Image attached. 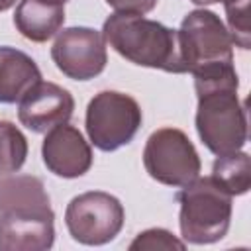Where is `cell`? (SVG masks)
<instances>
[{"mask_svg": "<svg viewBox=\"0 0 251 251\" xmlns=\"http://www.w3.org/2000/svg\"><path fill=\"white\" fill-rule=\"evenodd\" d=\"M237 73L212 78H194L198 96L196 131L216 157L239 151L247 141L245 106L237 96Z\"/></svg>", "mask_w": 251, "mask_h": 251, "instance_id": "cell-1", "label": "cell"}, {"mask_svg": "<svg viewBox=\"0 0 251 251\" xmlns=\"http://www.w3.org/2000/svg\"><path fill=\"white\" fill-rule=\"evenodd\" d=\"M104 41L133 65L175 75L184 73L176 29H171L143 14L114 12L102 27Z\"/></svg>", "mask_w": 251, "mask_h": 251, "instance_id": "cell-2", "label": "cell"}, {"mask_svg": "<svg viewBox=\"0 0 251 251\" xmlns=\"http://www.w3.org/2000/svg\"><path fill=\"white\" fill-rule=\"evenodd\" d=\"M184 73L194 78H212L233 73V41L218 14L192 10L176 31Z\"/></svg>", "mask_w": 251, "mask_h": 251, "instance_id": "cell-3", "label": "cell"}, {"mask_svg": "<svg viewBox=\"0 0 251 251\" xmlns=\"http://www.w3.org/2000/svg\"><path fill=\"white\" fill-rule=\"evenodd\" d=\"M176 194L180 204L178 226L184 243L208 245L220 241L231 222V194L210 176H196L180 186Z\"/></svg>", "mask_w": 251, "mask_h": 251, "instance_id": "cell-4", "label": "cell"}, {"mask_svg": "<svg viewBox=\"0 0 251 251\" xmlns=\"http://www.w3.org/2000/svg\"><path fill=\"white\" fill-rule=\"evenodd\" d=\"M141 108L129 94L116 90L98 92L86 106V133L100 151H116L127 145L141 127Z\"/></svg>", "mask_w": 251, "mask_h": 251, "instance_id": "cell-5", "label": "cell"}, {"mask_svg": "<svg viewBox=\"0 0 251 251\" xmlns=\"http://www.w3.org/2000/svg\"><path fill=\"white\" fill-rule=\"evenodd\" d=\"M147 175L167 186H184L200 176V157L182 129L161 127L153 131L143 149Z\"/></svg>", "mask_w": 251, "mask_h": 251, "instance_id": "cell-6", "label": "cell"}, {"mask_svg": "<svg viewBox=\"0 0 251 251\" xmlns=\"http://www.w3.org/2000/svg\"><path fill=\"white\" fill-rule=\"evenodd\" d=\"M126 220L120 200L102 190H88L75 196L65 210V224L71 237L82 245H104L116 239Z\"/></svg>", "mask_w": 251, "mask_h": 251, "instance_id": "cell-7", "label": "cell"}, {"mask_svg": "<svg viewBox=\"0 0 251 251\" xmlns=\"http://www.w3.org/2000/svg\"><path fill=\"white\" fill-rule=\"evenodd\" d=\"M51 59L57 69L73 80H90L98 76L108 63L104 35L92 27H67L57 33Z\"/></svg>", "mask_w": 251, "mask_h": 251, "instance_id": "cell-8", "label": "cell"}, {"mask_svg": "<svg viewBox=\"0 0 251 251\" xmlns=\"http://www.w3.org/2000/svg\"><path fill=\"white\" fill-rule=\"evenodd\" d=\"M18 120L35 133H47L55 126L67 124L75 110L71 92L55 82L39 80L18 102Z\"/></svg>", "mask_w": 251, "mask_h": 251, "instance_id": "cell-9", "label": "cell"}, {"mask_svg": "<svg viewBox=\"0 0 251 251\" xmlns=\"http://www.w3.org/2000/svg\"><path fill=\"white\" fill-rule=\"evenodd\" d=\"M41 157L45 167L61 178H76L90 171L92 167V149L82 133L69 124L55 126L47 131Z\"/></svg>", "mask_w": 251, "mask_h": 251, "instance_id": "cell-10", "label": "cell"}, {"mask_svg": "<svg viewBox=\"0 0 251 251\" xmlns=\"http://www.w3.org/2000/svg\"><path fill=\"white\" fill-rule=\"evenodd\" d=\"M55 214L0 216V251H47L55 241Z\"/></svg>", "mask_w": 251, "mask_h": 251, "instance_id": "cell-11", "label": "cell"}, {"mask_svg": "<svg viewBox=\"0 0 251 251\" xmlns=\"http://www.w3.org/2000/svg\"><path fill=\"white\" fill-rule=\"evenodd\" d=\"M53 214L43 182L31 175L0 173V216Z\"/></svg>", "mask_w": 251, "mask_h": 251, "instance_id": "cell-12", "label": "cell"}, {"mask_svg": "<svg viewBox=\"0 0 251 251\" xmlns=\"http://www.w3.org/2000/svg\"><path fill=\"white\" fill-rule=\"evenodd\" d=\"M65 24V4L53 0H20L14 12L16 29L29 41L43 43Z\"/></svg>", "mask_w": 251, "mask_h": 251, "instance_id": "cell-13", "label": "cell"}, {"mask_svg": "<svg viewBox=\"0 0 251 251\" xmlns=\"http://www.w3.org/2000/svg\"><path fill=\"white\" fill-rule=\"evenodd\" d=\"M41 80L35 61L20 49L0 47V102L16 104Z\"/></svg>", "mask_w": 251, "mask_h": 251, "instance_id": "cell-14", "label": "cell"}, {"mask_svg": "<svg viewBox=\"0 0 251 251\" xmlns=\"http://www.w3.org/2000/svg\"><path fill=\"white\" fill-rule=\"evenodd\" d=\"M212 176L231 196L245 194L251 188V159L241 149L229 155L216 157L212 165Z\"/></svg>", "mask_w": 251, "mask_h": 251, "instance_id": "cell-15", "label": "cell"}, {"mask_svg": "<svg viewBox=\"0 0 251 251\" xmlns=\"http://www.w3.org/2000/svg\"><path fill=\"white\" fill-rule=\"evenodd\" d=\"M27 157V139L12 124L0 122V173H18Z\"/></svg>", "mask_w": 251, "mask_h": 251, "instance_id": "cell-16", "label": "cell"}, {"mask_svg": "<svg viewBox=\"0 0 251 251\" xmlns=\"http://www.w3.org/2000/svg\"><path fill=\"white\" fill-rule=\"evenodd\" d=\"M224 6H226V16H227V33H229L231 41L241 49H249V45H251L249 0L227 2Z\"/></svg>", "mask_w": 251, "mask_h": 251, "instance_id": "cell-17", "label": "cell"}, {"mask_svg": "<svg viewBox=\"0 0 251 251\" xmlns=\"http://www.w3.org/2000/svg\"><path fill=\"white\" fill-rule=\"evenodd\" d=\"M186 243L178 237H175L171 231L163 229V227H151L141 231L131 243H129V251H155V249H184Z\"/></svg>", "mask_w": 251, "mask_h": 251, "instance_id": "cell-18", "label": "cell"}, {"mask_svg": "<svg viewBox=\"0 0 251 251\" xmlns=\"http://www.w3.org/2000/svg\"><path fill=\"white\" fill-rule=\"evenodd\" d=\"M110 8L116 12H127V14H147L157 6V0H106Z\"/></svg>", "mask_w": 251, "mask_h": 251, "instance_id": "cell-19", "label": "cell"}, {"mask_svg": "<svg viewBox=\"0 0 251 251\" xmlns=\"http://www.w3.org/2000/svg\"><path fill=\"white\" fill-rule=\"evenodd\" d=\"M192 4H198V6H208V4H216V2H222V4H227V2H237V0H190Z\"/></svg>", "mask_w": 251, "mask_h": 251, "instance_id": "cell-20", "label": "cell"}, {"mask_svg": "<svg viewBox=\"0 0 251 251\" xmlns=\"http://www.w3.org/2000/svg\"><path fill=\"white\" fill-rule=\"evenodd\" d=\"M16 4V0H0V12H4V10H8V8H12Z\"/></svg>", "mask_w": 251, "mask_h": 251, "instance_id": "cell-21", "label": "cell"}, {"mask_svg": "<svg viewBox=\"0 0 251 251\" xmlns=\"http://www.w3.org/2000/svg\"><path fill=\"white\" fill-rule=\"evenodd\" d=\"M53 2H59V4H65L67 0H53Z\"/></svg>", "mask_w": 251, "mask_h": 251, "instance_id": "cell-22", "label": "cell"}]
</instances>
